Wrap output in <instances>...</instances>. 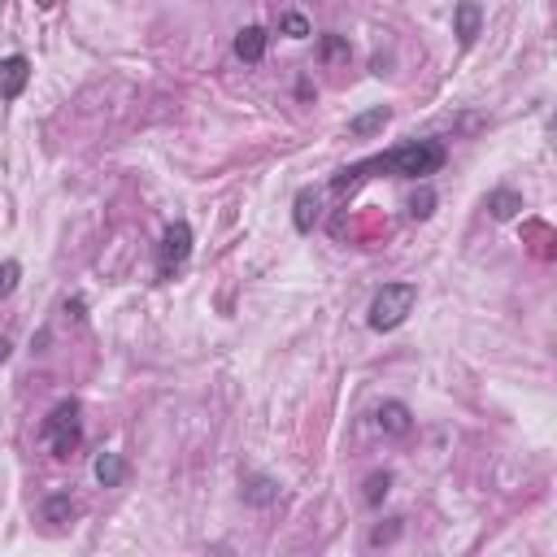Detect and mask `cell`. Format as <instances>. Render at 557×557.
<instances>
[{
	"instance_id": "6da1fadb",
	"label": "cell",
	"mask_w": 557,
	"mask_h": 557,
	"mask_svg": "<svg viewBox=\"0 0 557 557\" xmlns=\"http://www.w3.org/2000/svg\"><path fill=\"white\" fill-rule=\"evenodd\" d=\"M444 144L440 140H410V144H396L388 153H379V157H366L357 166L339 170L336 179H331V188L336 192H348L357 179H366L370 170H384V174H401V179H427V174H436L444 166Z\"/></svg>"
},
{
	"instance_id": "7a4b0ae2",
	"label": "cell",
	"mask_w": 557,
	"mask_h": 557,
	"mask_svg": "<svg viewBox=\"0 0 557 557\" xmlns=\"http://www.w3.org/2000/svg\"><path fill=\"white\" fill-rule=\"evenodd\" d=\"M40 440L49 444L52 458H74L79 453V444H83V422H79V401H61L57 410L44 418V427H40Z\"/></svg>"
},
{
	"instance_id": "3957f363",
	"label": "cell",
	"mask_w": 557,
	"mask_h": 557,
	"mask_svg": "<svg viewBox=\"0 0 557 557\" xmlns=\"http://www.w3.org/2000/svg\"><path fill=\"white\" fill-rule=\"evenodd\" d=\"M418 305V283H384L370 301V327L375 331H396Z\"/></svg>"
},
{
	"instance_id": "277c9868",
	"label": "cell",
	"mask_w": 557,
	"mask_h": 557,
	"mask_svg": "<svg viewBox=\"0 0 557 557\" xmlns=\"http://www.w3.org/2000/svg\"><path fill=\"white\" fill-rule=\"evenodd\" d=\"M188 257H192V227L179 218L166 227V236H162V248H157V274L162 279H174L179 270L188 266Z\"/></svg>"
},
{
	"instance_id": "5b68a950",
	"label": "cell",
	"mask_w": 557,
	"mask_h": 557,
	"mask_svg": "<svg viewBox=\"0 0 557 557\" xmlns=\"http://www.w3.org/2000/svg\"><path fill=\"white\" fill-rule=\"evenodd\" d=\"M26 83H31V61L23 52L0 57V100H18L26 92Z\"/></svg>"
},
{
	"instance_id": "8992f818",
	"label": "cell",
	"mask_w": 557,
	"mask_h": 557,
	"mask_svg": "<svg viewBox=\"0 0 557 557\" xmlns=\"http://www.w3.org/2000/svg\"><path fill=\"white\" fill-rule=\"evenodd\" d=\"M479 26H484L479 0H458V9H453V35H458L461 49H470V44L479 40Z\"/></svg>"
},
{
	"instance_id": "52a82bcc",
	"label": "cell",
	"mask_w": 557,
	"mask_h": 557,
	"mask_svg": "<svg viewBox=\"0 0 557 557\" xmlns=\"http://www.w3.org/2000/svg\"><path fill=\"white\" fill-rule=\"evenodd\" d=\"M375 422H379V432L384 436H410L413 432V413H410V405L405 401H384L379 410H375Z\"/></svg>"
},
{
	"instance_id": "ba28073f",
	"label": "cell",
	"mask_w": 557,
	"mask_h": 557,
	"mask_svg": "<svg viewBox=\"0 0 557 557\" xmlns=\"http://www.w3.org/2000/svg\"><path fill=\"white\" fill-rule=\"evenodd\" d=\"M266 44H270V35L262 26H244L240 35H236V57H240L244 66H257L266 57Z\"/></svg>"
},
{
	"instance_id": "9c48e42d",
	"label": "cell",
	"mask_w": 557,
	"mask_h": 557,
	"mask_svg": "<svg viewBox=\"0 0 557 557\" xmlns=\"http://www.w3.org/2000/svg\"><path fill=\"white\" fill-rule=\"evenodd\" d=\"M126 475H131V466H126V458H122V453H100V458H97L100 487H122V484H126Z\"/></svg>"
},
{
	"instance_id": "30bf717a",
	"label": "cell",
	"mask_w": 557,
	"mask_h": 557,
	"mask_svg": "<svg viewBox=\"0 0 557 557\" xmlns=\"http://www.w3.org/2000/svg\"><path fill=\"white\" fill-rule=\"evenodd\" d=\"M40 514H44V523H52V527H61V523H70L74 514H79V501H74L70 492H52V497H44V506H40Z\"/></svg>"
},
{
	"instance_id": "8fae6325",
	"label": "cell",
	"mask_w": 557,
	"mask_h": 557,
	"mask_svg": "<svg viewBox=\"0 0 557 557\" xmlns=\"http://www.w3.org/2000/svg\"><path fill=\"white\" fill-rule=\"evenodd\" d=\"M244 501L248 506H274L279 501V484L270 475H244Z\"/></svg>"
},
{
	"instance_id": "7c38bea8",
	"label": "cell",
	"mask_w": 557,
	"mask_h": 557,
	"mask_svg": "<svg viewBox=\"0 0 557 557\" xmlns=\"http://www.w3.org/2000/svg\"><path fill=\"white\" fill-rule=\"evenodd\" d=\"M487 214L497 222H509V218H518V209H523V196L518 192H509V188H497V192H487Z\"/></svg>"
},
{
	"instance_id": "4fadbf2b",
	"label": "cell",
	"mask_w": 557,
	"mask_h": 557,
	"mask_svg": "<svg viewBox=\"0 0 557 557\" xmlns=\"http://www.w3.org/2000/svg\"><path fill=\"white\" fill-rule=\"evenodd\" d=\"M392 118V109L388 105H375L370 114H357V118L348 122V135H357V140H366V135H375V131H384Z\"/></svg>"
},
{
	"instance_id": "5bb4252c",
	"label": "cell",
	"mask_w": 557,
	"mask_h": 557,
	"mask_svg": "<svg viewBox=\"0 0 557 557\" xmlns=\"http://www.w3.org/2000/svg\"><path fill=\"white\" fill-rule=\"evenodd\" d=\"M318 205H322V196H318L314 188H305V192L296 196V214H292L296 231H314V222H318Z\"/></svg>"
},
{
	"instance_id": "9a60e30c",
	"label": "cell",
	"mask_w": 557,
	"mask_h": 557,
	"mask_svg": "<svg viewBox=\"0 0 557 557\" xmlns=\"http://www.w3.org/2000/svg\"><path fill=\"white\" fill-rule=\"evenodd\" d=\"M388 487H392V470H375L370 479H366V506H384V497H388Z\"/></svg>"
},
{
	"instance_id": "2e32d148",
	"label": "cell",
	"mask_w": 557,
	"mask_h": 557,
	"mask_svg": "<svg viewBox=\"0 0 557 557\" xmlns=\"http://www.w3.org/2000/svg\"><path fill=\"white\" fill-rule=\"evenodd\" d=\"M318 57H322V61H348V40H344V35H322Z\"/></svg>"
},
{
	"instance_id": "e0dca14e",
	"label": "cell",
	"mask_w": 557,
	"mask_h": 557,
	"mask_svg": "<svg viewBox=\"0 0 557 557\" xmlns=\"http://www.w3.org/2000/svg\"><path fill=\"white\" fill-rule=\"evenodd\" d=\"M396 535H401V518H388V523H379L375 532L366 535V544H370V549H384V544H392Z\"/></svg>"
},
{
	"instance_id": "ac0fdd59",
	"label": "cell",
	"mask_w": 557,
	"mask_h": 557,
	"mask_svg": "<svg viewBox=\"0 0 557 557\" xmlns=\"http://www.w3.org/2000/svg\"><path fill=\"white\" fill-rule=\"evenodd\" d=\"M279 31L292 35V40H305V35H310V23H305L301 14H279Z\"/></svg>"
},
{
	"instance_id": "d6986e66",
	"label": "cell",
	"mask_w": 557,
	"mask_h": 557,
	"mask_svg": "<svg viewBox=\"0 0 557 557\" xmlns=\"http://www.w3.org/2000/svg\"><path fill=\"white\" fill-rule=\"evenodd\" d=\"M18 279H23V266H18V262H0V301L18 288Z\"/></svg>"
},
{
	"instance_id": "ffe728a7",
	"label": "cell",
	"mask_w": 557,
	"mask_h": 557,
	"mask_svg": "<svg viewBox=\"0 0 557 557\" xmlns=\"http://www.w3.org/2000/svg\"><path fill=\"white\" fill-rule=\"evenodd\" d=\"M432 205H436V196H432V188H422V192L410 200V214H413V218H427V214H432Z\"/></svg>"
},
{
	"instance_id": "44dd1931",
	"label": "cell",
	"mask_w": 557,
	"mask_h": 557,
	"mask_svg": "<svg viewBox=\"0 0 557 557\" xmlns=\"http://www.w3.org/2000/svg\"><path fill=\"white\" fill-rule=\"evenodd\" d=\"M9 353H14V344H9V339H0V362H5Z\"/></svg>"
}]
</instances>
